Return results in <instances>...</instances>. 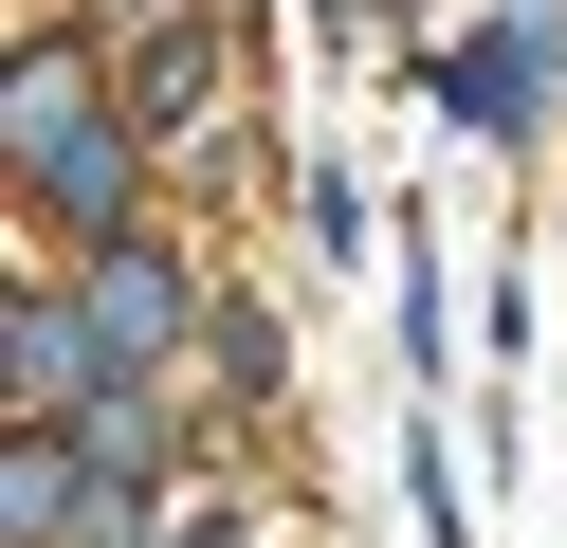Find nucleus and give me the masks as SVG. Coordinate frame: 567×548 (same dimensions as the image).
I'll list each match as a JSON object with an SVG mask.
<instances>
[{"mask_svg": "<svg viewBox=\"0 0 567 548\" xmlns=\"http://www.w3.org/2000/svg\"><path fill=\"white\" fill-rule=\"evenodd\" d=\"M0 146H19V219H38V238L92 256V238H128V219H147V110H128L74 37H38V55H19Z\"/></svg>", "mask_w": 567, "mask_h": 548, "instance_id": "nucleus-1", "label": "nucleus"}, {"mask_svg": "<svg viewBox=\"0 0 567 548\" xmlns=\"http://www.w3.org/2000/svg\"><path fill=\"white\" fill-rule=\"evenodd\" d=\"M74 311H92V348H111V365H184L220 292L184 275V238H165V219H128V238H92V256H74Z\"/></svg>", "mask_w": 567, "mask_h": 548, "instance_id": "nucleus-2", "label": "nucleus"}, {"mask_svg": "<svg viewBox=\"0 0 567 548\" xmlns=\"http://www.w3.org/2000/svg\"><path fill=\"white\" fill-rule=\"evenodd\" d=\"M549 92H567V0H494V37H457L440 55V110L476 146H530L549 128Z\"/></svg>", "mask_w": 567, "mask_h": 548, "instance_id": "nucleus-3", "label": "nucleus"}, {"mask_svg": "<svg viewBox=\"0 0 567 548\" xmlns=\"http://www.w3.org/2000/svg\"><path fill=\"white\" fill-rule=\"evenodd\" d=\"M128 110H147V146H202V128H220V19L147 37V73H128Z\"/></svg>", "mask_w": 567, "mask_h": 548, "instance_id": "nucleus-4", "label": "nucleus"}, {"mask_svg": "<svg viewBox=\"0 0 567 548\" xmlns=\"http://www.w3.org/2000/svg\"><path fill=\"white\" fill-rule=\"evenodd\" d=\"M202 365H220L238 402H293V329H275L257 292H220V311H202Z\"/></svg>", "mask_w": 567, "mask_h": 548, "instance_id": "nucleus-5", "label": "nucleus"}, {"mask_svg": "<svg viewBox=\"0 0 567 548\" xmlns=\"http://www.w3.org/2000/svg\"><path fill=\"white\" fill-rule=\"evenodd\" d=\"M403 494H421V548H476V530H457V457H440V438L403 457Z\"/></svg>", "mask_w": 567, "mask_h": 548, "instance_id": "nucleus-6", "label": "nucleus"}, {"mask_svg": "<svg viewBox=\"0 0 567 548\" xmlns=\"http://www.w3.org/2000/svg\"><path fill=\"white\" fill-rule=\"evenodd\" d=\"M147 548H257V511H238V494H184V511H165Z\"/></svg>", "mask_w": 567, "mask_h": 548, "instance_id": "nucleus-7", "label": "nucleus"}]
</instances>
